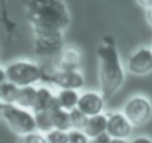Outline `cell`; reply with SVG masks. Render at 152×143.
Masks as SVG:
<instances>
[{
	"mask_svg": "<svg viewBox=\"0 0 152 143\" xmlns=\"http://www.w3.org/2000/svg\"><path fill=\"white\" fill-rule=\"evenodd\" d=\"M69 134V143H89V137L87 136L85 132H81L80 130H75L68 132Z\"/></svg>",
	"mask_w": 152,
	"mask_h": 143,
	"instance_id": "44dd1931",
	"label": "cell"
},
{
	"mask_svg": "<svg viewBox=\"0 0 152 143\" xmlns=\"http://www.w3.org/2000/svg\"><path fill=\"white\" fill-rule=\"evenodd\" d=\"M99 83L104 98H110L124 83V71L117 48L110 43L98 47Z\"/></svg>",
	"mask_w": 152,
	"mask_h": 143,
	"instance_id": "7a4b0ae2",
	"label": "cell"
},
{
	"mask_svg": "<svg viewBox=\"0 0 152 143\" xmlns=\"http://www.w3.org/2000/svg\"><path fill=\"white\" fill-rule=\"evenodd\" d=\"M107 120L108 118L103 114H98L88 118V121L83 128V132L87 134L89 138L101 135L106 132L107 128Z\"/></svg>",
	"mask_w": 152,
	"mask_h": 143,
	"instance_id": "7c38bea8",
	"label": "cell"
},
{
	"mask_svg": "<svg viewBox=\"0 0 152 143\" xmlns=\"http://www.w3.org/2000/svg\"><path fill=\"white\" fill-rule=\"evenodd\" d=\"M130 143H152V140H150L147 137H137L134 140H132Z\"/></svg>",
	"mask_w": 152,
	"mask_h": 143,
	"instance_id": "d4e9b609",
	"label": "cell"
},
{
	"mask_svg": "<svg viewBox=\"0 0 152 143\" xmlns=\"http://www.w3.org/2000/svg\"><path fill=\"white\" fill-rule=\"evenodd\" d=\"M37 91H38V89L34 88L32 85L31 86L20 87L16 105L21 108H24V109H29V108L32 109L34 101H36Z\"/></svg>",
	"mask_w": 152,
	"mask_h": 143,
	"instance_id": "9a60e30c",
	"label": "cell"
},
{
	"mask_svg": "<svg viewBox=\"0 0 152 143\" xmlns=\"http://www.w3.org/2000/svg\"><path fill=\"white\" fill-rule=\"evenodd\" d=\"M46 139L48 143H69V134L65 130L54 128L47 133Z\"/></svg>",
	"mask_w": 152,
	"mask_h": 143,
	"instance_id": "ffe728a7",
	"label": "cell"
},
{
	"mask_svg": "<svg viewBox=\"0 0 152 143\" xmlns=\"http://www.w3.org/2000/svg\"><path fill=\"white\" fill-rule=\"evenodd\" d=\"M77 108L89 117L101 114L104 108L103 95L92 91L83 93L79 97Z\"/></svg>",
	"mask_w": 152,
	"mask_h": 143,
	"instance_id": "9c48e42d",
	"label": "cell"
},
{
	"mask_svg": "<svg viewBox=\"0 0 152 143\" xmlns=\"http://www.w3.org/2000/svg\"><path fill=\"white\" fill-rule=\"evenodd\" d=\"M128 70L135 75H146L152 71V49L142 47L130 55Z\"/></svg>",
	"mask_w": 152,
	"mask_h": 143,
	"instance_id": "8992f818",
	"label": "cell"
},
{
	"mask_svg": "<svg viewBox=\"0 0 152 143\" xmlns=\"http://www.w3.org/2000/svg\"><path fill=\"white\" fill-rule=\"evenodd\" d=\"M151 49H152V48H151Z\"/></svg>",
	"mask_w": 152,
	"mask_h": 143,
	"instance_id": "83f0119b",
	"label": "cell"
},
{
	"mask_svg": "<svg viewBox=\"0 0 152 143\" xmlns=\"http://www.w3.org/2000/svg\"><path fill=\"white\" fill-rule=\"evenodd\" d=\"M110 141H112V137L105 132L103 134L94 137V138H91L89 143H110Z\"/></svg>",
	"mask_w": 152,
	"mask_h": 143,
	"instance_id": "603a6c76",
	"label": "cell"
},
{
	"mask_svg": "<svg viewBox=\"0 0 152 143\" xmlns=\"http://www.w3.org/2000/svg\"><path fill=\"white\" fill-rule=\"evenodd\" d=\"M49 80L61 89H80L85 84L83 76L77 70H59L49 76Z\"/></svg>",
	"mask_w": 152,
	"mask_h": 143,
	"instance_id": "52a82bcc",
	"label": "cell"
},
{
	"mask_svg": "<svg viewBox=\"0 0 152 143\" xmlns=\"http://www.w3.org/2000/svg\"><path fill=\"white\" fill-rule=\"evenodd\" d=\"M19 143H48L46 137H43L42 135L38 133H29V134L23 135L20 138Z\"/></svg>",
	"mask_w": 152,
	"mask_h": 143,
	"instance_id": "7402d4cb",
	"label": "cell"
},
{
	"mask_svg": "<svg viewBox=\"0 0 152 143\" xmlns=\"http://www.w3.org/2000/svg\"><path fill=\"white\" fill-rule=\"evenodd\" d=\"M137 1L142 7L146 10L150 9L152 7V0H137Z\"/></svg>",
	"mask_w": 152,
	"mask_h": 143,
	"instance_id": "cb8c5ba5",
	"label": "cell"
},
{
	"mask_svg": "<svg viewBox=\"0 0 152 143\" xmlns=\"http://www.w3.org/2000/svg\"><path fill=\"white\" fill-rule=\"evenodd\" d=\"M123 114L132 123V125L141 126L151 117V102L144 96H134L126 102Z\"/></svg>",
	"mask_w": 152,
	"mask_h": 143,
	"instance_id": "5b68a950",
	"label": "cell"
},
{
	"mask_svg": "<svg viewBox=\"0 0 152 143\" xmlns=\"http://www.w3.org/2000/svg\"><path fill=\"white\" fill-rule=\"evenodd\" d=\"M36 118L37 128L41 132L49 133L50 130H54V124H53L52 114L51 111H41L34 113Z\"/></svg>",
	"mask_w": 152,
	"mask_h": 143,
	"instance_id": "ac0fdd59",
	"label": "cell"
},
{
	"mask_svg": "<svg viewBox=\"0 0 152 143\" xmlns=\"http://www.w3.org/2000/svg\"><path fill=\"white\" fill-rule=\"evenodd\" d=\"M56 105H58L56 96H54L48 88L41 87L37 91V97L32 107V111L34 113L41 111H50Z\"/></svg>",
	"mask_w": 152,
	"mask_h": 143,
	"instance_id": "8fae6325",
	"label": "cell"
},
{
	"mask_svg": "<svg viewBox=\"0 0 152 143\" xmlns=\"http://www.w3.org/2000/svg\"><path fill=\"white\" fill-rule=\"evenodd\" d=\"M1 116L7 125L21 136L38 130L34 115L16 103L1 102Z\"/></svg>",
	"mask_w": 152,
	"mask_h": 143,
	"instance_id": "3957f363",
	"label": "cell"
},
{
	"mask_svg": "<svg viewBox=\"0 0 152 143\" xmlns=\"http://www.w3.org/2000/svg\"><path fill=\"white\" fill-rule=\"evenodd\" d=\"M51 111L52 114V119L53 124H54V128L61 130H67L72 128L71 123V116H70V111L63 109L59 105H56Z\"/></svg>",
	"mask_w": 152,
	"mask_h": 143,
	"instance_id": "4fadbf2b",
	"label": "cell"
},
{
	"mask_svg": "<svg viewBox=\"0 0 152 143\" xmlns=\"http://www.w3.org/2000/svg\"><path fill=\"white\" fill-rule=\"evenodd\" d=\"M20 87L10 80L1 82L0 85V98L2 103H16Z\"/></svg>",
	"mask_w": 152,
	"mask_h": 143,
	"instance_id": "2e32d148",
	"label": "cell"
},
{
	"mask_svg": "<svg viewBox=\"0 0 152 143\" xmlns=\"http://www.w3.org/2000/svg\"><path fill=\"white\" fill-rule=\"evenodd\" d=\"M80 64V55L74 49H67L59 59L61 70H77Z\"/></svg>",
	"mask_w": 152,
	"mask_h": 143,
	"instance_id": "e0dca14e",
	"label": "cell"
},
{
	"mask_svg": "<svg viewBox=\"0 0 152 143\" xmlns=\"http://www.w3.org/2000/svg\"><path fill=\"white\" fill-rule=\"evenodd\" d=\"M27 17L36 38L64 35L71 22L63 0H28Z\"/></svg>",
	"mask_w": 152,
	"mask_h": 143,
	"instance_id": "6da1fadb",
	"label": "cell"
},
{
	"mask_svg": "<svg viewBox=\"0 0 152 143\" xmlns=\"http://www.w3.org/2000/svg\"><path fill=\"white\" fill-rule=\"evenodd\" d=\"M70 116H71L72 128L83 130L89 116H87L83 112H81L77 107L70 111Z\"/></svg>",
	"mask_w": 152,
	"mask_h": 143,
	"instance_id": "d6986e66",
	"label": "cell"
},
{
	"mask_svg": "<svg viewBox=\"0 0 152 143\" xmlns=\"http://www.w3.org/2000/svg\"><path fill=\"white\" fill-rule=\"evenodd\" d=\"M146 17H147V21L150 25L152 26V7L150 9L147 10V13H146Z\"/></svg>",
	"mask_w": 152,
	"mask_h": 143,
	"instance_id": "484cf974",
	"label": "cell"
},
{
	"mask_svg": "<svg viewBox=\"0 0 152 143\" xmlns=\"http://www.w3.org/2000/svg\"><path fill=\"white\" fill-rule=\"evenodd\" d=\"M80 95L75 89H61L56 95L57 102L63 109L71 111L77 107Z\"/></svg>",
	"mask_w": 152,
	"mask_h": 143,
	"instance_id": "5bb4252c",
	"label": "cell"
},
{
	"mask_svg": "<svg viewBox=\"0 0 152 143\" xmlns=\"http://www.w3.org/2000/svg\"><path fill=\"white\" fill-rule=\"evenodd\" d=\"M64 44L63 35L44 38H36V49L37 52L41 55H52L58 52Z\"/></svg>",
	"mask_w": 152,
	"mask_h": 143,
	"instance_id": "30bf717a",
	"label": "cell"
},
{
	"mask_svg": "<svg viewBox=\"0 0 152 143\" xmlns=\"http://www.w3.org/2000/svg\"><path fill=\"white\" fill-rule=\"evenodd\" d=\"M4 70L7 80H10L19 87L31 86L43 78L42 69L31 62H13Z\"/></svg>",
	"mask_w": 152,
	"mask_h": 143,
	"instance_id": "277c9868",
	"label": "cell"
},
{
	"mask_svg": "<svg viewBox=\"0 0 152 143\" xmlns=\"http://www.w3.org/2000/svg\"><path fill=\"white\" fill-rule=\"evenodd\" d=\"M110 143H127L125 141V139H122V138H113Z\"/></svg>",
	"mask_w": 152,
	"mask_h": 143,
	"instance_id": "4316f807",
	"label": "cell"
},
{
	"mask_svg": "<svg viewBox=\"0 0 152 143\" xmlns=\"http://www.w3.org/2000/svg\"><path fill=\"white\" fill-rule=\"evenodd\" d=\"M132 130V123L127 119L124 114L115 113L108 117L106 133L112 138L125 139L130 136Z\"/></svg>",
	"mask_w": 152,
	"mask_h": 143,
	"instance_id": "ba28073f",
	"label": "cell"
}]
</instances>
